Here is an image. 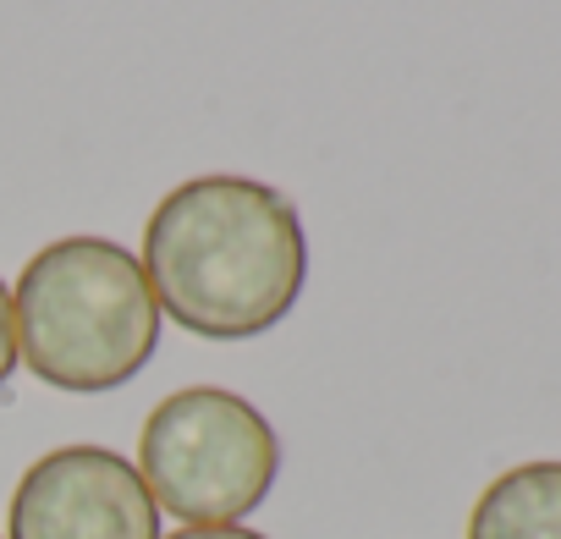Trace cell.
I'll return each instance as SVG.
<instances>
[{"label": "cell", "mask_w": 561, "mask_h": 539, "mask_svg": "<svg viewBox=\"0 0 561 539\" xmlns=\"http://www.w3.org/2000/svg\"><path fill=\"white\" fill-rule=\"evenodd\" d=\"M171 539H264V534H253V528H242V523H220V528H182V534H171Z\"/></svg>", "instance_id": "cell-7"}, {"label": "cell", "mask_w": 561, "mask_h": 539, "mask_svg": "<svg viewBox=\"0 0 561 539\" xmlns=\"http://www.w3.org/2000/svg\"><path fill=\"white\" fill-rule=\"evenodd\" d=\"M138 479L187 528L242 523L280 473L275 424L226 386H187L154 402L138 435Z\"/></svg>", "instance_id": "cell-3"}, {"label": "cell", "mask_w": 561, "mask_h": 539, "mask_svg": "<svg viewBox=\"0 0 561 539\" xmlns=\"http://www.w3.org/2000/svg\"><path fill=\"white\" fill-rule=\"evenodd\" d=\"M7 539H160V506L111 446H56L12 490Z\"/></svg>", "instance_id": "cell-4"}, {"label": "cell", "mask_w": 561, "mask_h": 539, "mask_svg": "<svg viewBox=\"0 0 561 539\" xmlns=\"http://www.w3.org/2000/svg\"><path fill=\"white\" fill-rule=\"evenodd\" d=\"M18 369V320H12V287L0 282V386Z\"/></svg>", "instance_id": "cell-6"}, {"label": "cell", "mask_w": 561, "mask_h": 539, "mask_svg": "<svg viewBox=\"0 0 561 539\" xmlns=\"http://www.w3.org/2000/svg\"><path fill=\"white\" fill-rule=\"evenodd\" d=\"M18 364L72 397L138 380L160 347V303L138 253L111 237L45 242L12 287Z\"/></svg>", "instance_id": "cell-2"}, {"label": "cell", "mask_w": 561, "mask_h": 539, "mask_svg": "<svg viewBox=\"0 0 561 539\" xmlns=\"http://www.w3.org/2000/svg\"><path fill=\"white\" fill-rule=\"evenodd\" d=\"M468 539H561V462H517L468 512Z\"/></svg>", "instance_id": "cell-5"}, {"label": "cell", "mask_w": 561, "mask_h": 539, "mask_svg": "<svg viewBox=\"0 0 561 539\" xmlns=\"http://www.w3.org/2000/svg\"><path fill=\"white\" fill-rule=\"evenodd\" d=\"M138 264L176 331L248 342L298 309L309 231L298 204L259 176H193L154 204Z\"/></svg>", "instance_id": "cell-1"}]
</instances>
